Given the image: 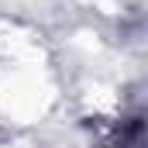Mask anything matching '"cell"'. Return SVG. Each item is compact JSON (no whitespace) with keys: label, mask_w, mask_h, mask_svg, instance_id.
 I'll return each instance as SVG.
<instances>
[{"label":"cell","mask_w":148,"mask_h":148,"mask_svg":"<svg viewBox=\"0 0 148 148\" xmlns=\"http://www.w3.org/2000/svg\"><path fill=\"white\" fill-rule=\"evenodd\" d=\"M103 148H145V121L141 117H131Z\"/></svg>","instance_id":"cell-1"}]
</instances>
